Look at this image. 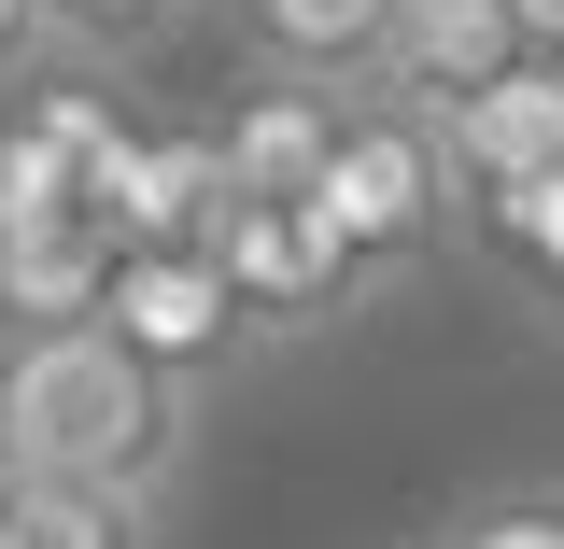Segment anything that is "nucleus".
<instances>
[{"label":"nucleus","mask_w":564,"mask_h":549,"mask_svg":"<svg viewBox=\"0 0 564 549\" xmlns=\"http://www.w3.org/2000/svg\"><path fill=\"white\" fill-rule=\"evenodd\" d=\"M0 437L29 480L170 507V480L198 465V395L155 381L113 325H43V339H0Z\"/></svg>","instance_id":"f257e3e1"},{"label":"nucleus","mask_w":564,"mask_h":549,"mask_svg":"<svg viewBox=\"0 0 564 549\" xmlns=\"http://www.w3.org/2000/svg\"><path fill=\"white\" fill-rule=\"evenodd\" d=\"M311 226H325V254H339V282H352V310L381 296V282H410L437 240H452V155H437V113H410V99H367L352 85V113H339V141H325V184H311Z\"/></svg>","instance_id":"f03ea898"},{"label":"nucleus","mask_w":564,"mask_h":549,"mask_svg":"<svg viewBox=\"0 0 564 549\" xmlns=\"http://www.w3.org/2000/svg\"><path fill=\"white\" fill-rule=\"evenodd\" d=\"M99 325H113L155 381H184V395H212V381L254 352V325H240V296H226V268H212L198 240H141V254H113Z\"/></svg>","instance_id":"7ed1b4c3"},{"label":"nucleus","mask_w":564,"mask_h":549,"mask_svg":"<svg viewBox=\"0 0 564 549\" xmlns=\"http://www.w3.org/2000/svg\"><path fill=\"white\" fill-rule=\"evenodd\" d=\"M198 254L226 268V296H240V325H254V339H296V325L352 310V282H339V254H325V226H311V211H269V198H226V184H212Z\"/></svg>","instance_id":"20e7f679"},{"label":"nucleus","mask_w":564,"mask_h":549,"mask_svg":"<svg viewBox=\"0 0 564 549\" xmlns=\"http://www.w3.org/2000/svg\"><path fill=\"white\" fill-rule=\"evenodd\" d=\"M339 113H352V85H311V70H254V85L226 99V128H198V141H212V184H226V198L296 211L311 184H325V141H339Z\"/></svg>","instance_id":"39448f33"},{"label":"nucleus","mask_w":564,"mask_h":549,"mask_svg":"<svg viewBox=\"0 0 564 549\" xmlns=\"http://www.w3.org/2000/svg\"><path fill=\"white\" fill-rule=\"evenodd\" d=\"M494 70H522V0H395V29L367 57V99L452 113V99H480Z\"/></svg>","instance_id":"423d86ee"},{"label":"nucleus","mask_w":564,"mask_h":549,"mask_svg":"<svg viewBox=\"0 0 564 549\" xmlns=\"http://www.w3.org/2000/svg\"><path fill=\"white\" fill-rule=\"evenodd\" d=\"M437 155H452V198H508V184L564 169V85H551V57H522V70H494L480 99H452V113H437Z\"/></svg>","instance_id":"0eeeda50"},{"label":"nucleus","mask_w":564,"mask_h":549,"mask_svg":"<svg viewBox=\"0 0 564 549\" xmlns=\"http://www.w3.org/2000/svg\"><path fill=\"white\" fill-rule=\"evenodd\" d=\"M99 296H113V240H99V226H29V240H0V339L99 325Z\"/></svg>","instance_id":"6e6552de"},{"label":"nucleus","mask_w":564,"mask_h":549,"mask_svg":"<svg viewBox=\"0 0 564 549\" xmlns=\"http://www.w3.org/2000/svg\"><path fill=\"white\" fill-rule=\"evenodd\" d=\"M381 29H395V0H240L254 70H311V85H367Z\"/></svg>","instance_id":"1a4fd4ad"},{"label":"nucleus","mask_w":564,"mask_h":549,"mask_svg":"<svg viewBox=\"0 0 564 549\" xmlns=\"http://www.w3.org/2000/svg\"><path fill=\"white\" fill-rule=\"evenodd\" d=\"M452 240H480L494 268H508V282H522V296L564 325V169L508 184V198H466V211H452Z\"/></svg>","instance_id":"9d476101"},{"label":"nucleus","mask_w":564,"mask_h":549,"mask_svg":"<svg viewBox=\"0 0 564 549\" xmlns=\"http://www.w3.org/2000/svg\"><path fill=\"white\" fill-rule=\"evenodd\" d=\"M198 29V0H43V57L57 70H128V57H170Z\"/></svg>","instance_id":"9b49d317"},{"label":"nucleus","mask_w":564,"mask_h":549,"mask_svg":"<svg viewBox=\"0 0 564 549\" xmlns=\"http://www.w3.org/2000/svg\"><path fill=\"white\" fill-rule=\"evenodd\" d=\"M29 226H85V155L43 113L0 128V240H29Z\"/></svg>","instance_id":"f8f14e48"},{"label":"nucleus","mask_w":564,"mask_h":549,"mask_svg":"<svg viewBox=\"0 0 564 549\" xmlns=\"http://www.w3.org/2000/svg\"><path fill=\"white\" fill-rule=\"evenodd\" d=\"M0 549H155V507H128V493H70V480H29V493H14V521H0Z\"/></svg>","instance_id":"ddd939ff"},{"label":"nucleus","mask_w":564,"mask_h":549,"mask_svg":"<svg viewBox=\"0 0 564 549\" xmlns=\"http://www.w3.org/2000/svg\"><path fill=\"white\" fill-rule=\"evenodd\" d=\"M423 549H564V480H480Z\"/></svg>","instance_id":"4468645a"},{"label":"nucleus","mask_w":564,"mask_h":549,"mask_svg":"<svg viewBox=\"0 0 564 549\" xmlns=\"http://www.w3.org/2000/svg\"><path fill=\"white\" fill-rule=\"evenodd\" d=\"M29 70H57V57H43V0H0V99H14Z\"/></svg>","instance_id":"2eb2a0df"},{"label":"nucleus","mask_w":564,"mask_h":549,"mask_svg":"<svg viewBox=\"0 0 564 549\" xmlns=\"http://www.w3.org/2000/svg\"><path fill=\"white\" fill-rule=\"evenodd\" d=\"M522 57H564V0H522Z\"/></svg>","instance_id":"dca6fc26"},{"label":"nucleus","mask_w":564,"mask_h":549,"mask_svg":"<svg viewBox=\"0 0 564 549\" xmlns=\"http://www.w3.org/2000/svg\"><path fill=\"white\" fill-rule=\"evenodd\" d=\"M14 493H29V465H14V437H0V521H14Z\"/></svg>","instance_id":"f3484780"}]
</instances>
